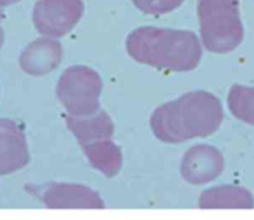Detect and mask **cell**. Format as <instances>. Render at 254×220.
Wrapping results in <instances>:
<instances>
[{"label":"cell","mask_w":254,"mask_h":220,"mask_svg":"<svg viewBox=\"0 0 254 220\" xmlns=\"http://www.w3.org/2000/svg\"><path fill=\"white\" fill-rule=\"evenodd\" d=\"M222 120L219 99L208 91L195 90L157 107L151 115L150 127L160 141L179 144L211 135Z\"/></svg>","instance_id":"obj_1"},{"label":"cell","mask_w":254,"mask_h":220,"mask_svg":"<svg viewBox=\"0 0 254 220\" xmlns=\"http://www.w3.org/2000/svg\"><path fill=\"white\" fill-rule=\"evenodd\" d=\"M126 50L138 62L177 72L194 69L202 55L193 32L153 26L132 31L126 40Z\"/></svg>","instance_id":"obj_2"},{"label":"cell","mask_w":254,"mask_h":220,"mask_svg":"<svg viewBox=\"0 0 254 220\" xmlns=\"http://www.w3.org/2000/svg\"><path fill=\"white\" fill-rule=\"evenodd\" d=\"M200 38L210 53L227 54L242 42L239 0H197Z\"/></svg>","instance_id":"obj_3"},{"label":"cell","mask_w":254,"mask_h":220,"mask_svg":"<svg viewBox=\"0 0 254 220\" xmlns=\"http://www.w3.org/2000/svg\"><path fill=\"white\" fill-rule=\"evenodd\" d=\"M102 81L99 74L85 65H72L61 75L57 96L68 115L86 117L100 110Z\"/></svg>","instance_id":"obj_4"},{"label":"cell","mask_w":254,"mask_h":220,"mask_svg":"<svg viewBox=\"0 0 254 220\" xmlns=\"http://www.w3.org/2000/svg\"><path fill=\"white\" fill-rule=\"evenodd\" d=\"M83 10L82 0H38L33 10V22L39 33L60 38L74 28Z\"/></svg>","instance_id":"obj_5"},{"label":"cell","mask_w":254,"mask_h":220,"mask_svg":"<svg viewBox=\"0 0 254 220\" xmlns=\"http://www.w3.org/2000/svg\"><path fill=\"white\" fill-rule=\"evenodd\" d=\"M221 153L210 145H194L184 155L181 164L183 178L193 185H202L216 179L223 171Z\"/></svg>","instance_id":"obj_6"},{"label":"cell","mask_w":254,"mask_h":220,"mask_svg":"<svg viewBox=\"0 0 254 220\" xmlns=\"http://www.w3.org/2000/svg\"><path fill=\"white\" fill-rule=\"evenodd\" d=\"M41 200L51 209H103L105 207L97 191L74 183H50L42 191Z\"/></svg>","instance_id":"obj_7"},{"label":"cell","mask_w":254,"mask_h":220,"mask_svg":"<svg viewBox=\"0 0 254 220\" xmlns=\"http://www.w3.org/2000/svg\"><path fill=\"white\" fill-rule=\"evenodd\" d=\"M29 163L23 129L13 120L0 118V175L13 173Z\"/></svg>","instance_id":"obj_8"},{"label":"cell","mask_w":254,"mask_h":220,"mask_svg":"<svg viewBox=\"0 0 254 220\" xmlns=\"http://www.w3.org/2000/svg\"><path fill=\"white\" fill-rule=\"evenodd\" d=\"M63 48L52 38H38L22 52L19 63L22 70L33 76H41L53 71L61 63Z\"/></svg>","instance_id":"obj_9"},{"label":"cell","mask_w":254,"mask_h":220,"mask_svg":"<svg viewBox=\"0 0 254 220\" xmlns=\"http://www.w3.org/2000/svg\"><path fill=\"white\" fill-rule=\"evenodd\" d=\"M65 122L80 147L98 140L111 139L114 134V124L103 110L86 117L68 115Z\"/></svg>","instance_id":"obj_10"},{"label":"cell","mask_w":254,"mask_h":220,"mask_svg":"<svg viewBox=\"0 0 254 220\" xmlns=\"http://www.w3.org/2000/svg\"><path fill=\"white\" fill-rule=\"evenodd\" d=\"M198 207L201 209H251L254 207V197L248 189L241 186H214L200 194Z\"/></svg>","instance_id":"obj_11"},{"label":"cell","mask_w":254,"mask_h":220,"mask_svg":"<svg viewBox=\"0 0 254 220\" xmlns=\"http://www.w3.org/2000/svg\"><path fill=\"white\" fill-rule=\"evenodd\" d=\"M90 165L107 177L116 175L122 166V154L111 139L98 140L81 146Z\"/></svg>","instance_id":"obj_12"},{"label":"cell","mask_w":254,"mask_h":220,"mask_svg":"<svg viewBox=\"0 0 254 220\" xmlns=\"http://www.w3.org/2000/svg\"><path fill=\"white\" fill-rule=\"evenodd\" d=\"M227 104L235 118L254 125V87L233 84L227 95Z\"/></svg>","instance_id":"obj_13"},{"label":"cell","mask_w":254,"mask_h":220,"mask_svg":"<svg viewBox=\"0 0 254 220\" xmlns=\"http://www.w3.org/2000/svg\"><path fill=\"white\" fill-rule=\"evenodd\" d=\"M185 0H132L134 5L143 13L162 15L179 8Z\"/></svg>","instance_id":"obj_14"},{"label":"cell","mask_w":254,"mask_h":220,"mask_svg":"<svg viewBox=\"0 0 254 220\" xmlns=\"http://www.w3.org/2000/svg\"><path fill=\"white\" fill-rule=\"evenodd\" d=\"M20 0H0V7H5V6H9L12 4H15L17 2H19Z\"/></svg>","instance_id":"obj_15"},{"label":"cell","mask_w":254,"mask_h":220,"mask_svg":"<svg viewBox=\"0 0 254 220\" xmlns=\"http://www.w3.org/2000/svg\"><path fill=\"white\" fill-rule=\"evenodd\" d=\"M3 43H4V32H3V29L0 26V49L3 46Z\"/></svg>","instance_id":"obj_16"},{"label":"cell","mask_w":254,"mask_h":220,"mask_svg":"<svg viewBox=\"0 0 254 220\" xmlns=\"http://www.w3.org/2000/svg\"><path fill=\"white\" fill-rule=\"evenodd\" d=\"M1 18H2V12H1V10H0V20H1Z\"/></svg>","instance_id":"obj_17"}]
</instances>
